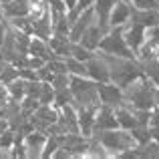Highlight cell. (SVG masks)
<instances>
[{"instance_id":"obj_25","label":"cell","mask_w":159,"mask_h":159,"mask_svg":"<svg viewBox=\"0 0 159 159\" xmlns=\"http://www.w3.org/2000/svg\"><path fill=\"white\" fill-rule=\"evenodd\" d=\"M54 99V89L51 83H43L40 85V93H39V103L40 105H52Z\"/></svg>"},{"instance_id":"obj_11","label":"cell","mask_w":159,"mask_h":159,"mask_svg":"<svg viewBox=\"0 0 159 159\" xmlns=\"http://www.w3.org/2000/svg\"><path fill=\"white\" fill-rule=\"evenodd\" d=\"M93 22H95V12H93V8H87V10H83L81 14H79L77 18L73 20V22H70L69 39L73 40V43H77V40L83 36V32H85Z\"/></svg>"},{"instance_id":"obj_23","label":"cell","mask_w":159,"mask_h":159,"mask_svg":"<svg viewBox=\"0 0 159 159\" xmlns=\"http://www.w3.org/2000/svg\"><path fill=\"white\" fill-rule=\"evenodd\" d=\"M95 51H89V48H85L81 43H73L70 40V52H69V57H73V58H79V61H83V62H87L91 58V54H93Z\"/></svg>"},{"instance_id":"obj_12","label":"cell","mask_w":159,"mask_h":159,"mask_svg":"<svg viewBox=\"0 0 159 159\" xmlns=\"http://www.w3.org/2000/svg\"><path fill=\"white\" fill-rule=\"evenodd\" d=\"M95 113H97V107H79L77 109V125H79V133L81 135H85V137L93 135Z\"/></svg>"},{"instance_id":"obj_28","label":"cell","mask_w":159,"mask_h":159,"mask_svg":"<svg viewBox=\"0 0 159 159\" xmlns=\"http://www.w3.org/2000/svg\"><path fill=\"white\" fill-rule=\"evenodd\" d=\"M133 8H139V10H149V8H159V0H131Z\"/></svg>"},{"instance_id":"obj_27","label":"cell","mask_w":159,"mask_h":159,"mask_svg":"<svg viewBox=\"0 0 159 159\" xmlns=\"http://www.w3.org/2000/svg\"><path fill=\"white\" fill-rule=\"evenodd\" d=\"M145 40H147V43L159 52V26H151V28H147V32H145Z\"/></svg>"},{"instance_id":"obj_18","label":"cell","mask_w":159,"mask_h":159,"mask_svg":"<svg viewBox=\"0 0 159 159\" xmlns=\"http://www.w3.org/2000/svg\"><path fill=\"white\" fill-rule=\"evenodd\" d=\"M47 43H48V47H51V51L54 52V57H58V58L69 57V52H70V39L69 36L51 34V39H48Z\"/></svg>"},{"instance_id":"obj_19","label":"cell","mask_w":159,"mask_h":159,"mask_svg":"<svg viewBox=\"0 0 159 159\" xmlns=\"http://www.w3.org/2000/svg\"><path fill=\"white\" fill-rule=\"evenodd\" d=\"M115 117H117V123H119V129H125V131H131V129L137 125L135 115H133L131 107H127V105L117 107L115 109Z\"/></svg>"},{"instance_id":"obj_21","label":"cell","mask_w":159,"mask_h":159,"mask_svg":"<svg viewBox=\"0 0 159 159\" xmlns=\"http://www.w3.org/2000/svg\"><path fill=\"white\" fill-rule=\"evenodd\" d=\"M65 66L69 75H77V77H87V65L79 58L73 57H65Z\"/></svg>"},{"instance_id":"obj_5","label":"cell","mask_w":159,"mask_h":159,"mask_svg":"<svg viewBox=\"0 0 159 159\" xmlns=\"http://www.w3.org/2000/svg\"><path fill=\"white\" fill-rule=\"evenodd\" d=\"M97 51L105 52V54H113V57H123V58H137L135 52L129 48V44L125 43L123 36V26H111L109 30L103 34L101 43H99Z\"/></svg>"},{"instance_id":"obj_22","label":"cell","mask_w":159,"mask_h":159,"mask_svg":"<svg viewBox=\"0 0 159 159\" xmlns=\"http://www.w3.org/2000/svg\"><path fill=\"white\" fill-rule=\"evenodd\" d=\"M8 89V99H12V101H22L24 99V79H14L12 83H8L6 85Z\"/></svg>"},{"instance_id":"obj_13","label":"cell","mask_w":159,"mask_h":159,"mask_svg":"<svg viewBox=\"0 0 159 159\" xmlns=\"http://www.w3.org/2000/svg\"><path fill=\"white\" fill-rule=\"evenodd\" d=\"M129 20H131V4L125 2V0H117L113 10H111V16H109V28L111 26H123Z\"/></svg>"},{"instance_id":"obj_9","label":"cell","mask_w":159,"mask_h":159,"mask_svg":"<svg viewBox=\"0 0 159 159\" xmlns=\"http://www.w3.org/2000/svg\"><path fill=\"white\" fill-rule=\"evenodd\" d=\"M119 123H117L115 117V109L107 107V105H99L97 113H95V125H93V133L95 131H107V129H117Z\"/></svg>"},{"instance_id":"obj_24","label":"cell","mask_w":159,"mask_h":159,"mask_svg":"<svg viewBox=\"0 0 159 159\" xmlns=\"http://www.w3.org/2000/svg\"><path fill=\"white\" fill-rule=\"evenodd\" d=\"M14 79H18V69H16L12 62H4L2 70H0V83H2V85H8V83H12Z\"/></svg>"},{"instance_id":"obj_36","label":"cell","mask_w":159,"mask_h":159,"mask_svg":"<svg viewBox=\"0 0 159 159\" xmlns=\"http://www.w3.org/2000/svg\"><path fill=\"white\" fill-rule=\"evenodd\" d=\"M125 2H131V0H125Z\"/></svg>"},{"instance_id":"obj_6","label":"cell","mask_w":159,"mask_h":159,"mask_svg":"<svg viewBox=\"0 0 159 159\" xmlns=\"http://www.w3.org/2000/svg\"><path fill=\"white\" fill-rule=\"evenodd\" d=\"M97 93H99V101L101 105L117 109L119 105H123V89L115 83L107 81V83H97Z\"/></svg>"},{"instance_id":"obj_37","label":"cell","mask_w":159,"mask_h":159,"mask_svg":"<svg viewBox=\"0 0 159 159\" xmlns=\"http://www.w3.org/2000/svg\"><path fill=\"white\" fill-rule=\"evenodd\" d=\"M157 58H159V52H157Z\"/></svg>"},{"instance_id":"obj_20","label":"cell","mask_w":159,"mask_h":159,"mask_svg":"<svg viewBox=\"0 0 159 159\" xmlns=\"http://www.w3.org/2000/svg\"><path fill=\"white\" fill-rule=\"evenodd\" d=\"M139 66L143 70V77H147L153 85L159 87V58H145V61H139Z\"/></svg>"},{"instance_id":"obj_3","label":"cell","mask_w":159,"mask_h":159,"mask_svg":"<svg viewBox=\"0 0 159 159\" xmlns=\"http://www.w3.org/2000/svg\"><path fill=\"white\" fill-rule=\"evenodd\" d=\"M91 137L99 141V143L105 147V151L109 153V157H119L121 153H125L127 149L135 147V139H133L131 131H125V129H107V131H95Z\"/></svg>"},{"instance_id":"obj_29","label":"cell","mask_w":159,"mask_h":159,"mask_svg":"<svg viewBox=\"0 0 159 159\" xmlns=\"http://www.w3.org/2000/svg\"><path fill=\"white\" fill-rule=\"evenodd\" d=\"M149 127L159 129V107L151 109V115H149Z\"/></svg>"},{"instance_id":"obj_2","label":"cell","mask_w":159,"mask_h":159,"mask_svg":"<svg viewBox=\"0 0 159 159\" xmlns=\"http://www.w3.org/2000/svg\"><path fill=\"white\" fill-rule=\"evenodd\" d=\"M153 85L147 77H139L123 89V105L133 109H153Z\"/></svg>"},{"instance_id":"obj_26","label":"cell","mask_w":159,"mask_h":159,"mask_svg":"<svg viewBox=\"0 0 159 159\" xmlns=\"http://www.w3.org/2000/svg\"><path fill=\"white\" fill-rule=\"evenodd\" d=\"M69 81H70L69 73H54L51 85H52V89H69Z\"/></svg>"},{"instance_id":"obj_17","label":"cell","mask_w":159,"mask_h":159,"mask_svg":"<svg viewBox=\"0 0 159 159\" xmlns=\"http://www.w3.org/2000/svg\"><path fill=\"white\" fill-rule=\"evenodd\" d=\"M28 54L39 57V58H43V61H51V58H54V52L51 51L48 43L44 39H39V36H30V43H28Z\"/></svg>"},{"instance_id":"obj_8","label":"cell","mask_w":159,"mask_h":159,"mask_svg":"<svg viewBox=\"0 0 159 159\" xmlns=\"http://www.w3.org/2000/svg\"><path fill=\"white\" fill-rule=\"evenodd\" d=\"M145 32H147V28L141 26V24H137V22H131V20H129L127 24H123L125 43L129 44V48H131L133 52H137L139 47L145 43Z\"/></svg>"},{"instance_id":"obj_4","label":"cell","mask_w":159,"mask_h":159,"mask_svg":"<svg viewBox=\"0 0 159 159\" xmlns=\"http://www.w3.org/2000/svg\"><path fill=\"white\" fill-rule=\"evenodd\" d=\"M69 89L73 93L75 99V107H99V93H97V83L89 77H77V75H70L69 81Z\"/></svg>"},{"instance_id":"obj_32","label":"cell","mask_w":159,"mask_h":159,"mask_svg":"<svg viewBox=\"0 0 159 159\" xmlns=\"http://www.w3.org/2000/svg\"><path fill=\"white\" fill-rule=\"evenodd\" d=\"M153 103H155V107H159V87L157 85L153 89Z\"/></svg>"},{"instance_id":"obj_33","label":"cell","mask_w":159,"mask_h":159,"mask_svg":"<svg viewBox=\"0 0 159 159\" xmlns=\"http://www.w3.org/2000/svg\"><path fill=\"white\" fill-rule=\"evenodd\" d=\"M32 6H40V4H47V0H28Z\"/></svg>"},{"instance_id":"obj_7","label":"cell","mask_w":159,"mask_h":159,"mask_svg":"<svg viewBox=\"0 0 159 159\" xmlns=\"http://www.w3.org/2000/svg\"><path fill=\"white\" fill-rule=\"evenodd\" d=\"M85 65H87V77L93 79L95 83H107L109 81V66L99 51H95L91 54V58Z\"/></svg>"},{"instance_id":"obj_14","label":"cell","mask_w":159,"mask_h":159,"mask_svg":"<svg viewBox=\"0 0 159 159\" xmlns=\"http://www.w3.org/2000/svg\"><path fill=\"white\" fill-rule=\"evenodd\" d=\"M105 28H101L97 24V20H95L93 24H91L89 28H87L85 32H83V36L77 40V43H81L85 48H89V51H97L99 48V43H101V39H103V34H105Z\"/></svg>"},{"instance_id":"obj_34","label":"cell","mask_w":159,"mask_h":159,"mask_svg":"<svg viewBox=\"0 0 159 159\" xmlns=\"http://www.w3.org/2000/svg\"><path fill=\"white\" fill-rule=\"evenodd\" d=\"M4 18V16H2V6H0V20H2Z\"/></svg>"},{"instance_id":"obj_31","label":"cell","mask_w":159,"mask_h":159,"mask_svg":"<svg viewBox=\"0 0 159 159\" xmlns=\"http://www.w3.org/2000/svg\"><path fill=\"white\" fill-rule=\"evenodd\" d=\"M62 2H65V6H66V12H69V10H73V8L77 6V2H79V0H62Z\"/></svg>"},{"instance_id":"obj_30","label":"cell","mask_w":159,"mask_h":159,"mask_svg":"<svg viewBox=\"0 0 159 159\" xmlns=\"http://www.w3.org/2000/svg\"><path fill=\"white\" fill-rule=\"evenodd\" d=\"M6 28H8V20L2 18V20H0V47H2V40H4V34H6Z\"/></svg>"},{"instance_id":"obj_35","label":"cell","mask_w":159,"mask_h":159,"mask_svg":"<svg viewBox=\"0 0 159 159\" xmlns=\"http://www.w3.org/2000/svg\"><path fill=\"white\" fill-rule=\"evenodd\" d=\"M8 2V0H0V6H2V4H6Z\"/></svg>"},{"instance_id":"obj_15","label":"cell","mask_w":159,"mask_h":159,"mask_svg":"<svg viewBox=\"0 0 159 159\" xmlns=\"http://www.w3.org/2000/svg\"><path fill=\"white\" fill-rule=\"evenodd\" d=\"M32 4L28 0H8L2 4V16L4 18H18V16H28L30 14Z\"/></svg>"},{"instance_id":"obj_10","label":"cell","mask_w":159,"mask_h":159,"mask_svg":"<svg viewBox=\"0 0 159 159\" xmlns=\"http://www.w3.org/2000/svg\"><path fill=\"white\" fill-rule=\"evenodd\" d=\"M22 143H24V149H26V157H40L43 147L47 143V133L32 129V131L24 133Z\"/></svg>"},{"instance_id":"obj_16","label":"cell","mask_w":159,"mask_h":159,"mask_svg":"<svg viewBox=\"0 0 159 159\" xmlns=\"http://www.w3.org/2000/svg\"><path fill=\"white\" fill-rule=\"evenodd\" d=\"M117 0H95L93 2V12H95V20L101 28L109 30V16H111V10L115 6Z\"/></svg>"},{"instance_id":"obj_1","label":"cell","mask_w":159,"mask_h":159,"mask_svg":"<svg viewBox=\"0 0 159 159\" xmlns=\"http://www.w3.org/2000/svg\"><path fill=\"white\" fill-rule=\"evenodd\" d=\"M101 54H103V58H105V62L109 66V81L119 85L121 89H125V87H127L129 83H133L135 79L143 77V70H141L137 58L113 57V54H105V52H101Z\"/></svg>"}]
</instances>
